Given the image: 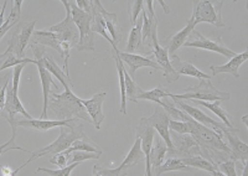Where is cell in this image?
Masks as SVG:
<instances>
[{
	"instance_id": "cell-1",
	"label": "cell",
	"mask_w": 248,
	"mask_h": 176,
	"mask_svg": "<svg viewBox=\"0 0 248 176\" xmlns=\"http://www.w3.org/2000/svg\"><path fill=\"white\" fill-rule=\"evenodd\" d=\"M48 109L54 112L57 119L65 120L71 118H78L85 122L93 124L87 109L81 102V98L72 92L71 88H65V92L62 94H57L55 92L50 93L48 100Z\"/></svg>"
},
{
	"instance_id": "cell-2",
	"label": "cell",
	"mask_w": 248,
	"mask_h": 176,
	"mask_svg": "<svg viewBox=\"0 0 248 176\" xmlns=\"http://www.w3.org/2000/svg\"><path fill=\"white\" fill-rule=\"evenodd\" d=\"M85 135L86 134L85 132H83V125H82V123L78 122V118H72L70 124L60 127V136L54 143H51L50 145H47L45 148H41L36 151H32L30 159H29L25 164L21 165L20 168H17L16 170L14 171V175H16L21 169L25 168L26 165L30 164V162L34 161V160L39 159V158H43V156H54L55 154L67 150L75 140L79 139V138H82V136Z\"/></svg>"
},
{
	"instance_id": "cell-3",
	"label": "cell",
	"mask_w": 248,
	"mask_h": 176,
	"mask_svg": "<svg viewBox=\"0 0 248 176\" xmlns=\"http://www.w3.org/2000/svg\"><path fill=\"white\" fill-rule=\"evenodd\" d=\"M169 98L171 100H181V101H205V102H215V101H229L231 98V94L227 92L218 91L216 87L211 83L210 80H201L194 87H189L184 89L183 93L180 94H171L169 93Z\"/></svg>"
},
{
	"instance_id": "cell-4",
	"label": "cell",
	"mask_w": 248,
	"mask_h": 176,
	"mask_svg": "<svg viewBox=\"0 0 248 176\" xmlns=\"http://www.w3.org/2000/svg\"><path fill=\"white\" fill-rule=\"evenodd\" d=\"M70 3L72 17L79 31V41L76 48L78 51H94V32L92 31V17L77 6L76 1Z\"/></svg>"
},
{
	"instance_id": "cell-5",
	"label": "cell",
	"mask_w": 248,
	"mask_h": 176,
	"mask_svg": "<svg viewBox=\"0 0 248 176\" xmlns=\"http://www.w3.org/2000/svg\"><path fill=\"white\" fill-rule=\"evenodd\" d=\"M223 1H210V0H195L192 3V16L190 20L195 25L199 23H209L218 28H223L225 23L222 20Z\"/></svg>"
},
{
	"instance_id": "cell-6",
	"label": "cell",
	"mask_w": 248,
	"mask_h": 176,
	"mask_svg": "<svg viewBox=\"0 0 248 176\" xmlns=\"http://www.w3.org/2000/svg\"><path fill=\"white\" fill-rule=\"evenodd\" d=\"M145 161V154L141 149L140 138H137L134 145L127 154L124 161L116 169H107L102 165H94L93 166V175L97 176H127L128 169H130L134 165H138L140 162Z\"/></svg>"
},
{
	"instance_id": "cell-7",
	"label": "cell",
	"mask_w": 248,
	"mask_h": 176,
	"mask_svg": "<svg viewBox=\"0 0 248 176\" xmlns=\"http://www.w3.org/2000/svg\"><path fill=\"white\" fill-rule=\"evenodd\" d=\"M35 24L36 20L17 24L13 31L12 39L9 41L8 50L4 52V55H12L23 59L26 47L30 44L31 36L35 31Z\"/></svg>"
},
{
	"instance_id": "cell-8",
	"label": "cell",
	"mask_w": 248,
	"mask_h": 176,
	"mask_svg": "<svg viewBox=\"0 0 248 176\" xmlns=\"http://www.w3.org/2000/svg\"><path fill=\"white\" fill-rule=\"evenodd\" d=\"M156 28L155 26L152 31V37H150V41H152V50L148 52L145 56L152 57L153 60H155L158 62V65L160 66L161 71H163V74L167 78L168 83H172L175 81L179 80L180 74L176 73L174 68H172L171 63H170L169 59V52L164 46H161L160 44L158 43V31H156Z\"/></svg>"
},
{
	"instance_id": "cell-9",
	"label": "cell",
	"mask_w": 248,
	"mask_h": 176,
	"mask_svg": "<svg viewBox=\"0 0 248 176\" xmlns=\"http://www.w3.org/2000/svg\"><path fill=\"white\" fill-rule=\"evenodd\" d=\"M61 3L65 5L66 17L61 21V23L51 26L47 30L51 32H54V34H56L61 43H68L72 47H76L77 44H78L79 41L78 29H77L76 24H75L74 21V17H72V13H71L68 0H61Z\"/></svg>"
},
{
	"instance_id": "cell-10",
	"label": "cell",
	"mask_w": 248,
	"mask_h": 176,
	"mask_svg": "<svg viewBox=\"0 0 248 176\" xmlns=\"http://www.w3.org/2000/svg\"><path fill=\"white\" fill-rule=\"evenodd\" d=\"M184 46H186V47L201 48V50H209V51H214L222 55V56L227 57V59H232V57L237 55L236 52L232 51V50H230V48H227L223 45L221 37H218L216 40H211L209 37L203 36L201 32H199L195 29L190 32L189 37L186 39Z\"/></svg>"
},
{
	"instance_id": "cell-11",
	"label": "cell",
	"mask_w": 248,
	"mask_h": 176,
	"mask_svg": "<svg viewBox=\"0 0 248 176\" xmlns=\"http://www.w3.org/2000/svg\"><path fill=\"white\" fill-rule=\"evenodd\" d=\"M172 102H174V104L178 105L179 109H181L183 112H185L186 114H189L192 119H195L196 122L200 123V124L205 125V127H207V128L214 129V131L217 132V133L220 134V135L223 136V132H225V129L230 128V127H227V125L225 124V123H218V122H216L215 119H212V118H210L207 114H205L202 111H200L199 108H196L195 105L192 107V105L187 104V103H185L184 101L175 100V98L172 100Z\"/></svg>"
},
{
	"instance_id": "cell-12",
	"label": "cell",
	"mask_w": 248,
	"mask_h": 176,
	"mask_svg": "<svg viewBox=\"0 0 248 176\" xmlns=\"http://www.w3.org/2000/svg\"><path fill=\"white\" fill-rule=\"evenodd\" d=\"M155 134L156 131L152 127L148 118H141L139 124L136 128V135L137 138H140L141 142V149H143L144 154H145V166H147V174L148 176H152V166H150V150L153 148V142H154Z\"/></svg>"
},
{
	"instance_id": "cell-13",
	"label": "cell",
	"mask_w": 248,
	"mask_h": 176,
	"mask_svg": "<svg viewBox=\"0 0 248 176\" xmlns=\"http://www.w3.org/2000/svg\"><path fill=\"white\" fill-rule=\"evenodd\" d=\"M148 122L152 124V127L155 129V131L158 132V134L163 138L164 142L167 143L168 150H172L174 147H172L171 139H170V129H169L170 117L169 114L167 113V111L158 104L154 114L148 118Z\"/></svg>"
},
{
	"instance_id": "cell-14",
	"label": "cell",
	"mask_w": 248,
	"mask_h": 176,
	"mask_svg": "<svg viewBox=\"0 0 248 176\" xmlns=\"http://www.w3.org/2000/svg\"><path fill=\"white\" fill-rule=\"evenodd\" d=\"M223 136L227 139V145H229L230 150L232 151L234 160L236 161L238 160L242 162L243 166H247L248 147L238 138V131L236 128H227L223 132Z\"/></svg>"
},
{
	"instance_id": "cell-15",
	"label": "cell",
	"mask_w": 248,
	"mask_h": 176,
	"mask_svg": "<svg viewBox=\"0 0 248 176\" xmlns=\"http://www.w3.org/2000/svg\"><path fill=\"white\" fill-rule=\"evenodd\" d=\"M118 55L122 59L123 62L127 63L129 66V72L130 77L136 76V72L138 68L140 67H152L154 70H161L160 66L155 60H153L152 57L144 56V55H137V54H128V52H122L118 50Z\"/></svg>"
},
{
	"instance_id": "cell-16",
	"label": "cell",
	"mask_w": 248,
	"mask_h": 176,
	"mask_svg": "<svg viewBox=\"0 0 248 176\" xmlns=\"http://www.w3.org/2000/svg\"><path fill=\"white\" fill-rule=\"evenodd\" d=\"M107 96L106 92H101V93H97L91 98V100H81L82 104L85 105L86 109H87L88 114H90L91 119L93 120V125L97 131L101 129V125L105 120V114L102 111V104L105 102V98Z\"/></svg>"
},
{
	"instance_id": "cell-17",
	"label": "cell",
	"mask_w": 248,
	"mask_h": 176,
	"mask_svg": "<svg viewBox=\"0 0 248 176\" xmlns=\"http://www.w3.org/2000/svg\"><path fill=\"white\" fill-rule=\"evenodd\" d=\"M94 3H96V5L98 6L99 9V12H101L102 17H103V20H105L106 28H107V31L109 32V36L112 37L113 43H114V45L117 46L122 41L124 34H125L124 29L122 28L121 24L118 23L117 14L106 12L105 9H103V6H102L101 1H98V0H94Z\"/></svg>"
},
{
	"instance_id": "cell-18",
	"label": "cell",
	"mask_w": 248,
	"mask_h": 176,
	"mask_svg": "<svg viewBox=\"0 0 248 176\" xmlns=\"http://www.w3.org/2000/svg\"><path fill=\"white\" fill-rule=\"evenodd\" d=\"M37 60V68H39L40 73V81H41V86H43V93H44V108L43 113H41V119H47V109H48V100H50V86L55 85V81L52 80V76H51V72L48 71L47 68L44 65L43 60L41 59H36ZM57 87V86H56Z\"/></svg>"
},
{
	"instance_id": "cell-19",
	"label": "cell",
	"mask_w": 248,
	"mask_h": 176,
	"mask_svg": "<svg viewBox=\"0 0 248 176\" xmlns=\"http://www.w3.org/2000/svg\"><path fill=\"white\" fill-rule=\"evenodd\" d=\"M71 119H65V120H48V119H19L17 118L16 125L17 127H23V128L30 129V131H40V132H46L48 129H52L55 127H62V125H67L70 124Z\"/></svg>"
},
{
	"instance_id": "cell-20",
	"label": "cell",
	"mask_w": 248,
	"mask_h": 176,
	"mask_svg": "<svg viewBox=\"0 0 248 176\" xmlns=\"http://www.w3.org/2000/svg\"><path fill=\"white\" fill-rule=\"evenodd\" d=\"M30 45H43L48 46V47L54 48L62 56L63 54V43L60 41L56 34L48 31V30H43V31H37L35 30L32 36H31Z\"/></svg>"
},
{
	"instance_id": "cell-21",
	"label": "cell",
	"mask_w": 248,
	"mask_h": 176,
	"mask_svg": "<svg viewBox=\"0 0 248 176\" xmlns=\"http://www.w3.org/2000/svg\"><path fill=\"white\" fill-rule=\"evenodd\" d=\"M170 59V63H171L172 68H174L176 73L179 74H185V76H191L195 78H200V80H211V76L205 72L200 71L199 68L195 67L191 62H187V61H183L181 59H179L176 55H171Z\"/></svg>"
},
{
	"instance_id": "cell-22",
	"label": "cell",
	"mask_w": 248,
	"mask_h": 176,
	"mask_svg": "<svg viewBox=\"0 0 248 176\" xmlns=\"http://www.w3.org/2000/svg\"><path fill=\"white\" fill-rule=\"evenodd\" d=\"M195 24L192 20H187L186 21V26L185 28L181 30V31L176 32L175 35H171V36L167 37V40L164 41V47L167 48L168 52H169V55L171 56V55H174V52L178 50V48H180L181 46H184V44H185L186 39L189 37L190 32L194 30L195 28Z\"/></svg>"
},
{
	"instance_id": "cell-23",
	"label": "cell",
	"mask_w": 248,
	"mask_h": 176,
	"mask_svg": "<svg viewBox=\"0 0 248 176\" xmlns=\"http://www.w3.org/2000/svg\"><path fill=\"white\" fill-rule=\"evenodd\" d=\"M248 60V52L245 51L240 55H236L234 57L230 59V61L226 65L222 66H211V71L214 76L218 73H231L232 76L238 78L240 77V73H238V68L241 67L243 62Z\"/></svg>"
},
{
	"instance_id": "cell-24",
	"label": "cell",
	"mask_w": 248,
	"mask_h": 176,
	"mask_svg": "<svg viewBox=\"0 0 248 176\" xmlns=\"http://www.w3.org/2000/svg\"><path fill=\"white\" fill-rule=\"evenodd\" d=\"M168 151L167 143L164 142V139L160 135L155 134V147L150 150V166H152V175L156 169L160 166L164 162L165 155Z\"/></svg>"
},
{
	"instance_id": "cell-25",
	"label": "cell",
	"mask_w": 248,
	"mask_h": 176,
	"mask_svg": "<svg viewBox=\"0 0 248 176\" xmlns=\"http://www.w3.org/2000/svg\"><path fill=\"white\" fill-rule=\"evenodd\" d=\"M181 159V161L184 162L187 166H191V168L201 169V170L209 171V173L214 174L216 176H221L222 174L220 173V170L217 169V165L212 164L211 161H209L207 159H205L203 156L201 155H190V156H184V158H179Z\"/></svg>"
},
{
	"instance_id": "cell-26",
	"label": "cell",
	"mask_w": 248,
	"mask_h": 176,
	"mask_svg": "<svg viewBox=\"0 0 248 176\" xmlns=\"http://www.w3.org/2000/svg\"><path fill=\"white\" fill-rule=\"evenodd\" d=\"M191 102H194L195 105H202V107H205V108H209L210 111L214 112L216 116H218V118H220V119L227 125V127H230V128H234L232 116L230 113H227V112L221 107L220 101H215V102H205V101L191 100Z\"/></svg>"
},
{
	"instance_id": "cell-27",
	"label": "cell",
	"mask_w": 248,
	"mask_h": 176,
	"mask_svg": "<svg viewBox=\"0 0 248 176\" xmlns=\"http://www.w3.org/2000/svg\"><path fill=\"white\" fill-rule=\"evenodd\" d=\"M113 57L116 61L119 74V87H121V113L127 114V96H125V77H124V63L118 55V48L113 47Z\"/></svg>"
},
{
	"instance_id": "cell-28",
	"label": "cell",
	"mask_w": 248,
	"mask_h": 176,
	"mask_svg": "<svg viewBox=\"0 0 248 176\" xmlns=\"http://www.w3.org/2000/svg\"><path fill=\"white\" fill-rule=\"evenodd\" d=\"M141 29H143V14L138 17L136 25L133 26L127 44L128 54H136L141 48Z\"/></svg>"
},
{
	"instance_id": "cell-29",
	"label": "cell",
	"mask_w": 248,
	"mask_h": 176,
	"mask_svg": "<svg viewBox=\"0 0 248 176\" xmlns=\"http://www.w3.org/2000/svg\"><path fill=\"white\" fill-rule=\"evenodd\" d=\"M167 161L159 166L156 170L153 173V175H163V174L168 173V171H191V166L184 164L181 159L179 158H174V156H165Z\"/></svg>"
},
{
	"instance_id": "cell-30",
	"label": "cell",
	"mask_w": 248,
	"mask_h": 176,
	"mask_svg": "<svg viewBox=\"0 0 248 176\" xmlns=\"http://www.w3.org/2000/svg\"><path fill=\"white\" fill-rule=\"evenodd\" d=\"M21 5H23V1H13V8L10 15L5 20V23H3L1 28H0V37H4L5 32L8 30L15 26V24L19 23L20 16H21Z\"/></svg>"
},
{
	"instance_id": "cell-31",
	"label": "cell",
	"mask_w": 248,
	"mask_h": 176,
	"mask_svg": "<svg viewBox=\"0 0 248 176\" xmlns=\"http://www.w3.org/2000/svg\"><path fill=\"white\" fill-rule=\"evenodd\" d=\"M75 150H83V151H91V153H102L101 148L96 143H93L90 138H87V135L82 136L79 139L75 140L72 144H71L70 148L67 150H65L66 153H72Z\"/></svg>"
},
{
	"instance_id": "cell-32",
	"label": "cell",
	"mask_w": 248,
	"mask_h": 176,
	"mask_svg": "<svg viewBox=\"0 0 248 176\" xmlns=\"http://www.w3.org/2000/svg\"><path fill=\"white\" fill-rule=\"evenodd\" d=\"M124 77H125V96H127V101L137 103L139 101V94L143 93L144 91L137 85L136 81L133 80L130 74L125 70H124Z\"/></svg>"
},
{
	"instance_id": "cell-33",
	"label": "cell",
	"mask_w": 248,
	"mask_h": 176,
	"mask_svg": "<svg viewBox=\"0 0 248 176\" xmlns=\"http://www.w3.org/2000/svg\"><path fill=\"white\" fill-rule=\"evenodd\" d=\"M0 59H1V66H0V70H1V71H4L5 68L19 66L21 65V63H35V65H37V60H31V59H28V57L20 59V57L12 56V55L1 54Z\"/></svg>"
},
{
	"instance_id": "cell-34",
	"label": "cell",
	"mask_w": 248,
	"mask_h": 176,
	"mask_svg": "<svg viewBox=\"0 0 248 176\" xmlns=\"http://www.w3.org/2000/svg\"><path fill=\"white\" fill-rule=\"evenodd\" d=\"M161 98H169V92L165 91V88H163V86L159 85L158 87L152 89V91L143 92L141 94H139L138 100H147L152 101V102H158Z\"/></svg>"
},
{
	"instance_id": "cell-35",
	"label": "cell",
	"mask_w": 248,
	"mask_h": 176,
	"mask_svg": "<svg viewBox=\"0 0 248 176\" xmlns=\"http://www.w3.org/2000/svg\"><path fill=\"white\" fill-rule=\"evenodd\" d=\"M102 153H91V151H83V150H75L70 153V158H68V164L72 162H82L87 161V160L98 159Z\"/></svg>"
},
{
	"instance_id": "cell-36",
	"label": "cell",
	"mask_w": 248,
	"mask_h": 176,
	"mask_svg": "<svg viewBox=\"0 0 248 176\" xmlns=\"http://www.w3.org/2000/svg\"><path fill=\"white\" fill-rule=\"evenodd\" d=\"M144 1L141 0H136V1H128V15H129L130 24L133 26L136 25L137 20H138V15L143 12L144 9Z\"/></svg>"
},
{
	"instance_id": "cell-37",
	"label": "cell",
	"mask_w": 248,
	"mask_h": 176,
	"mask_svg": "<svg viewBox=\"0 0 248 176\" xmlns=\"http://www.w3.org/2000/svg\"><path fill=\"white\" fill-rule=\"evenodd\" d=\"M79 164H81V162H72V164H68L67 166L56 169V170H48V169H45V168H39L37 169V173H45L51 176H70L72 169H75L77 165Z\"/></svg>"
},
{
	"instance_id": "cell-38",
	"label": "cell",
	"mask_w": 248,
	"mask_h": 176,
	"mask_svg": "<svg viewBox=\"0 0 248 176\" xmlns=\"http://www.w3.org/2000/svg\"><path fill=\"white\" fill-rule=\"evenodd\" d=\"M217 169L220 170V173L222 174V175L237 176L236 160H234V159L225 160V161L220 162V164H217Z\"/></svg>"
},
{
	"instance_id": "cell-39",
	"label": "cell",
	"mask_w": 248,
	"mask_h": 176,
	"mask_svg": "<svg viewBox=\"0 0 248 176\" xmlns=\"http://www.w3.org/2000/svg\"><path fill=\"white\" fill-rule=\"evenodd\" d=\"M169 129L180 134H190L189 124H187V122H183V120L170 119Z\"/></svg>"
},
{
	"instance_id": "cell-40",
	"label": "cell",
	"mask_w": 248,
	"mask_h": 176,
	"mask_svg": "<svg viewBox=\"0 0 248 176\" xmlns=\"http://www.w3.org/2000/svg\"><path fill=\"white\" fill-rule=\"evenodd\" d=\"M68 158H70V154L66 153V151H61V153H57L54 156H51L50 162L55 164L59 168H63V166L68 165Z\"/></svg>"
},
{
	"instance_id": "cell-41",
	"label": "cell",
	"mask_w": 248,
	"mask_h": 176,
	"mask_svg": "<svg viewBox=\"0 0 248 176\" xmlns=\"http://www.w3.org/2000/svg\"><path fill=\"white\" fill-rule=\"evenodd\" d=\"M1 175L12 176V175H14V171H10L9 166H3V168H1Z\"/></svg>"
},
{
	"instance_id": "cell-42",
	"label": "cell",
	"mask_w": 248,
	"mask_h": 176,
	"mask_svg": "<svg viewBox=\"0 0 248 176\" xmlns=\"http://www.w3.org/2000/svg\"><path fill=\"white\" fill-rule=\"evenodd\" d=\"M158 3L160 4V5L163 6V8H164V10H165V14H169L170 10H169V8H168L167 3H165V1H161V0H160V1H158Z\"/></svg>"
},
{
	"instance_id": "cell-43",
	"label": "cell",
	"mask_w": 248,
	"mask_h": 176,
	"mask_svg": "<svg viewBox=\"0 0 248 176\" xmlns=\"http://www.w3.org/2000/svg\"><path fill=\"white\" fill-rule=\"evenodd\" d=\"M242 120H243V122H245V124H246V125H247V116L242 117Z\"/></svg>"
}]
</instances>
